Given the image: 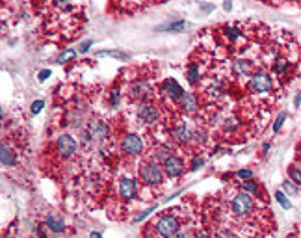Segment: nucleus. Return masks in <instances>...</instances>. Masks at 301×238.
I'll return each instance as SVG.
<instances>
[{
    "instance_id": "nucleus-38",
    "label": "nucleus",
    "mask_w": 301,
    "mask_h": 238,
    "mask_svg": "<svg viewBox=\"0 0 301 238\" xmlns=\"http://www.w3.org/2000/svg\"><path fill=\"white\" fill-rule=\"evenodd\" d=\"M90 238H100V233H91V237Z\"/></svg>"
},
{
    "instance_id": "nucleus-18",
    "label": "nucleus",
    "mask_w": 301,
    "mask_h": 238,
    "mask_svg": "<svg viewBox=\"0 0 301 238\" xmlns=\"http://www.w3.org/2000/svg\"><path fill=\"white\" fill-rule=\"evenodd\" d=\"M223 35L227 37V41L234 43L236 39H240V37H242V30L233 28V26H227V28H223Z\"/></svg>"
},
{
    "instance_id": "nucleus-9",
    "label": "nucleus",
    "mask_w": 301,
    "mask_h": 238,
    "mask_svg": "<svg viewBox=\"0 0 301 238\" xmlns=\"http://www.w3.org/2000/svg\"><path fill=\"white\" fill-rule=\"evenodd\" d=\"M138 118L142 119L145 125H154L160 118V112L154 104H140V108H138Z\"/></svg>"
},
{
    "instance_id": "nucleus-17",
    "label": "nucleus",
    "mask_w": 301,
    "mask_h": 238,
    "mask_svg": "<svg viewBox=\"0 0 301 238\" xmlns=\"http://www.w3.org/2000/svg\"><path fill=\"white\" fill-rule=\"evenodd\" d=\"M15 162H17V158H15V154H13V151H11L6 144H2V164H4V166H15Z\"/></svg>"
},
{
    "instance_id": "nucleus-30",
    "label": "nucleus",
    "mask_w": 301,
    "mask_h": 238,
    "mask_svg": "<svg viewBox=\"0 0 301 238\" xmlns=\"http://www.w3.org/2000/svg\"><path fill=\"white\" fill-rule=\"evenodd\" d=\"M43 110V101H35L32 104V112L33 114H39V112Z\"/></svg>"
},
{
    "instance_id": "nucleus-8",
    "label": "nucleus",
    "mask_w": 301,
    "mask_h": 238,
    "mask_svg": "<svg viewBox=\"0 0 301 238\" xmlns=\"http://www.w3.org/2000/svg\"><path fill=\"white\" fill-rule=\"evenodd\" d=\"M56 151L60 153V156L63 158H69L76 153V142L73 136L69 134H61V136L56 140Z\"/></svg>"
},
{
    "instance_id": "nucleus-24",
    "label": "nucleus",
    "mask_w": 301,
    "mask_h": 238,
    "mask_svg": "<svg viewBox=\"0 0 301 238\" xmlns=\"http://www.w3.org/2000/svg\"><path fill=\"white\" fill-rule=\"evenodd\" d=\"M275 197H277V201H279V203L283 205V208H284V210H290V208H292V203H290V201H288V199L284 197V194H283V192H277V194H275Z\"/></svg>"
},
{
    "instance_id": "nucleus-19",
    "label": "nucleus",
    "mask_w": 301,
    "mask_h": 238,
    "mask_svg": "<svg viewBox=\"0 0 301 238\" xmlns=\"http://www.w3.org/2000/svg\"><path fill=\"white\" fill-rule=\"evenodd\" d=\"M188 80H190V84H197L201 80L199 65H197V63H192V65L188 67Z\"/></svg>"
},
{
    "instance_id": "nucleus-10",
    "label": "nucleus",
    "mask_w": 301,
    "mask_h": 238,
    "mask_svg": "<svg viewBox=\"0 0 301 238\" xmlns=\"http://www.w3.org/2000/svg\"><path fill=\"white\" fill-rule=\"evenodd\" d=\"M119 194L125 201H130L138 196V186H136V180L130 177H121L119 178Z\"/></svg>"
},
{
    "instance_id": "nucleus-32",
    "label": "nucleus",
    "mask_w": 301,
    "mask_h": 238,
    "mask_svg": "<svg viewBox=\"0 0 301 238\" xmlns=\"http://www.w3.org/2000/svg\"><path fill=\"white\" fill-rule=\"evenodd\" d=\"M201 166H203V158H195L192 164V170H199Z\"/></svg>"
},
{
    "instance_id": "nucleus-37",
    "label": "nucleus",
    "mask_w": 301,
    "mask_h": 238,
    "mask_svg": "<svg viewBox=\"0 0 301 238\" xmlns=\"http://www.w3.org/2000/svg\"><path fill=\"white\" fill-rule=\"evenodd\" d=\"M300 102H301V93L296 97V106H300Z\"/></svg>"
},
{
    "instance_id": "nucleus-13",
    "label": "nucleus",
    "mask_w": 301,
    "mask_h": 238,
    "mask_svg": "<svg viewBox=\"0 0 301 238\" xmlns=\"http://www.w3.org/2000/svg\"><path fill=\"white\" fill-rule=\"evenodd\" d=\"M233 67H234V73L240 75V77H253L251 75L253 67H251V61H247V60H236Z\"/></svg>"
},
{
    "instance_id": "nucleus-35",
    "label": "nucleus",
    "mask_w": 301,
    "mask_h": 238,
    "mask_svg": "<svg viewBox=\"0 0 301 238\" xmlns=\"http://www.w3.org/2000/svg\"><path fill=\"white\" fill-rule=\"evenodd\" d=\"M50 75V71H41V75H39V80H45V78Z\"/></svg>"
},
{
    "instance_id": "nucleus-29",
    "label": "nucleus",
    "mask_w": 301,
    "mask_h": 238,
    "mask_svg": "<svg viewBox=\"0 0 301 238\" xmlns=\"http://www.w3.org/2000/svg\"><path fill=\"white\" fill-rule=\"evenodd\" d=\"M236 177H238V178H251V177H253V171H251V170H240L238 173H236Z\"/></svg>"
},
{
    "instance_id": "nucleus-14",
    "label": "nucleus",
    "mask_w": 301,
    "mask_h": 238,
    "mask_svg": "<svg viewBox=\"0 0 301 238\" xmlns=\"http://www.w3.org/2000/svg\"><path fill=\"white\" fill-rule=\"evenodd\" d=\"M47 227H49L52 233H63L65 231V221L61 220L60 216H56V214H50L49 218H47Z\"/></svg>"
},
{
    "instance_id": "nucleus-26",
    "label": "nucleus",
    "mask_w": 301,
    "mask_h": 238,
    "mask_svg": "<svg viewBox=\"0 0 301 238\" xmlns=\"http://www.w3.org/2000/svg\"><path fill=\"white\" fill-rule=\"evenodd\" d=\"M223 125H225L227 130H233V128L238 127V121H236V118H234V116H231V118H225Z\"/></svg>"
},
{
    "instance_id": "nucleus-36",
    "label": "nucleus",
    "mask_w": 301,
    "mask_h": 238,
    "mask_svg": "<svg viewBox=\"0 0 301 238\" xmlns=\"http://www.w3.org/2000/svg\"><path fill=\"white\" fill-rule=\"evenodd\" d=\"M223 8H225L227 11H231V8H233V6H231V4H229V2H225V4H223Z\"/></svg>"
},
{
    "instance_id": "nucleus-34",
    "label": "nucleus",
    "mask_w": 301,
    "mask_h": 238,
    "mask_svg": "<svg viewBox=\"0 0 301 238\" xmlns=\"http://www.w3.org/2000/svg\"><path fill=\"white\" fill-rule=\"evenodd\" d=\"M93 43L91 41H86V43H82V45H80V52H86L88 51V49H90V47H91Z\"/></svg>"
},
{
    "instance_id": "nucleus-1",
    "label": "nucleus",
    "mask_w": 301,
    "mask_h": 238,
    "mask_svg": "<svg viewBox=\"0 0 301 238\" xmlns=\"http://www.w3.org/2000/svg\"><path fill=\"white\" fill-rule=\"evenodd\" d=\"M229 208H231V214L234 218H249L257 212V203L251 194L247 192H236L233 197H231V203H229Z\"/></svg>"
},
{
    "instance_id": "nucleus-3",
    "label": "nucleus",
    "mask_w": 301,
    "mask_h": 238,
    "mask_svg": "<svg viewBox=\"0 0 301 238\" xmlns=\"http://www.w3.org/2000/svg\"><path fill=\"white\" fill-rule=\"evenodd\" d=\"M140 177L145 184L149 186H158L164 182V170L160 168L158 164H143L140 168Z\"/></svg>"
},
{
    "instance_id": "nucleus-12",
    "label": "nucleus",
    "mask_w": 301,
    "mask_h": 238,
    "mask_svg": "<svg viewBox=\"0 0 301 238\" xmlns=\"http://www.w3.org/2000/svg\"><path fill=\"white\" fill-rule=\"evenodd\" d=\"M181 104H182V108L188 114H193V112H197V108H199V99H197V95L193 93V91H188L181 99Z\"/></svg>"
},
{
    "instance_id": "nucleus-25",
    "label": "nucleus",
    "mask_w": 301,
    "mask_h": 238,
    "mask_svg": "<svg viewBox=\"0 0 301 238\" xmlns=\"http://www.w3.org/2000/svg\"><path fill=\"white\" fill-rule=\"evenodd\" d=\"M99 56H116V58H121V60L128 58V54H125V52H117V51H102V52H99Z\"/></svg>"
},
{
    "instance_id": "nucleus-5",
    "label": "nucleus",
    "mask_w": 301,
    "mask_h": 238,
    "mask_svg": "<svg viewBox=\"0 0 301 238\" xmlns=\"http://www.w3.org/2000/svg\"><path fill=\"white\" fill-rule=\"evenodd\" d=\"M86 134L90 136V140L93 142H102L104 138L108 136V125L100 119H93L88 123V128H86Z\"/></svg>"
},
{
    "instance_id": "nucleus-28",
    "label": "nucleus",
    "mask_w": 301,
    "mask_h": 238,
    "mask_svg": "<svg viewBox=\"0 0 301 238\" xmlns=\"http://www.w3.org/2000/svg\"><path fill=\"white\" fill-rule=\"evenodd\" d=\"M284 119H286V114H281V116L277 118L275 125H273V132H279V130H281V127H283V123H284Z\"/></svg>"
},
{
    "instance_id": "nucleus-7",
    "label": "nucleus",
    "mask_w": 301,
    "mask_h": 238,
    "mask_svg": "<svg viewBox=\"0 0 301 238\" xmlns=\"http://www.w3.org/2000/svg\"><path fill=\"white\" fill-rule=\"evenodd\" d=\"M121 149H123V153L128 154V156H136V154H140L143 151L142 136H138V134H128V136L121 142Z\"/></svg>"
},
{
    "instance_id": "nucleus-27",
    "label": "nucleus",
    "mask_w": 301,
    "mask_h": 238,
    "mask_svg": "<svg viewBox=\"0 0 301 238\" xmlns=\"http://www.w3.org/2000/svg\"><path fill=\"white\" fill-rule=\"evenodd\" d=\"M75 56V51H65V52H61L58 56V63H65L67 60H71Z\"/></svg>"
},
{
    "instance_id": "nucleus-16",
    "label": "nucleus",
    "mask_w": 301,
    "mask_h": 238,
    "mask_svg": "<svg viewBox=\"0 0 301 238\" xmlns=\"http://www.w3.org/2000/svg\"><path fill=\"white\" fill-rule=\"evenodd\" d=\"M149 91H150V86H147L143 80H140V82H136V84L132 86V97L134 99H143L145 95H149Z\"/></svg>"
},
{
    "instance_id": "nucleus-6",
    "label": "nucleus",
    "mask_w": 301,
    "mask_h": 238,
    "mask_svg": "<svg viewBox=\"0 0 301 238\" xmlns=\"http://www.w3.org/2000/svg\"><path fill=\"white\" fill-rule=\"evenodd\" d=\"M162 168H164L167 177H181L184 173V160L182 158H179V156L169 154L167 158L162 160Z\"/></svg>"
},
{
    "instance_id": "nucleus-21",
    "label": "nucleus",
    "mask_w": 301,
    "mask_h": 238,
    "mask_svg": "<svg viewBox=\"0 0 301 238\" xmlns=\"http://www.w3.org/2000/svg\"><path fill=\"white\" fill-rule=\"evenodd\" d=\"M184 21H177V23H171V25H166V26H160V30H167V32H181L184 30Z\"/></svg>"
},
{
    "instance_id": "nucleus-22",
    "label": "nucleus",
    "mask_w": 301,
    "mask_h": 238,
    "mask_svg": "<svg viewBox=\"0 0 301 238\" xmlns=\"http://www.w3.org/2000/svg\"><path fill=\"white\" fill-rule=\"evenodd\" d=\"M286 69H288V60H284V58L277 60L275 67H273V71H275L277 75H284V73H286Z\"/></svg>"
},
{
    "instance_id": "nucleus-2",
    "label": "nucleus",
    "mask_w": 301,
    "mask_h": 238,
    "mask_svg": "<svg viewBox=\"0 0 301 238\" xmlns=\"http://www.w3.org/2000/svg\"><path fill=\"white\" fill-rule=\"evenodd\" d=\"M150 225L154 227V233L160 238H171L181 229V221H179L175 214H164V216H160L158 220L154 221V223H150Z\"/></svg>"
},
{
    "instance_id": "nucleus-15",
    "label": "nucleus",
    "mask_w": 301,
    "mask_h": 238,
    "mask_svg": "<svg viewBox=\"0 0 301 238\" xmlns=\"http://www.w3.org/2000/svg\"><path fill=\"white\" fill-rule=\"evenodd\" d=\"M173 136H175L177 142L186 144V142H190L193 138V132H190V128L186 127V125H179V127L173 128Z\"/></svg>"
},
{
    "instance_id": "nucleus-23",
    "label": "nucleus",
    "mask_w": 301,
    "mask_h": 238,
    "mask_svg": "<svg viewBox=\"0 0 301 238\" xmlns=\"http://www.w3.org/2000/svg\"><path fill=\"white\" fill-rule=\"evenodd\" d=\"M288 175H290V178H292L298 186H301V170L300 168H290V170H288Z\"/></svg>"
},
{
    "instance_id": "nucleus-4",
    "label": "nucleus",
    "mask_w": 301,
    "mask_h": 238,
    "mask_svg": "<svg viewBox=\"0 0 301 238\" xmlns=\"http://www.w3.org/2000/svg\"><path fill=\"white\" fill-rule=\"evenodd\" d=\"M271 88H273V80L268 73H262V71L255 73L249 80V89L255 93H268L271 91Z\"/></svg>"
},
{
    "instance_id": "nucleus-11",
    "label": "nucleus",
    "mask_w": 301,
    "mask_h": 238,
    "mask_svg": "<svg viewBox=\"0 0 301 238\" xmlns=\"http://www.w3.org/2000/svg\"><path fill=\"white\" fill-rule=\"evenodd\" d=\"M162 89H164V93L166 95H169L171 99H182L184 95V89L181 88V86L177 84L175 80L173 78H169V80H166L164 82V86H162Z\"/></svg>"
},
{
    "instance_id": "nucleus-20",
    "label": "nucleus",
    "mask_w": 301,
    "mask_h": 238,
    "mask_svg": "<svg viewBox=\"0 0 301 238\" xmlns=\"http://www.w3.org/2000/svg\"><path fill=\"white\" fill-rule=\"evenodd\" d=\"M242 192H247L251 196H257L259 194V184L255 180H245L242 184Z\"/></svg>"
},
{
    "instance_id": "nucleus-31",
    "label": "nucleus",
    "mask_w": 301,
    "mask_h": 238,
    "mask_svg": "<svg viewBox=\"0 0 301 238\" xmlns=\"http://www.w3.org/2000/svg\"><path fill=\"white\" fill-rule=\"evenodd\" d=\"M283 190H284V192H288V194H294V196L298 194V192H296V188H294L292 184H290V182H284V184H283Z\"/></svg>"
},
{
    "instance_id": "nucleus-33",
    "label": "nucleus",
    "mask_w": 301,
    "mask_h": 238,
    "mask_svg": "<svg viewBox=\"0 0 301 238\" xmlns=\"http://www.w3.org/2000/svg\"><path fill=\"white\" fill-rule=\"evenodd\" d=\"M171 238H190V235H188L186 231H179V233H177V235H173Z\"/></svg>"
}]
</instances>
